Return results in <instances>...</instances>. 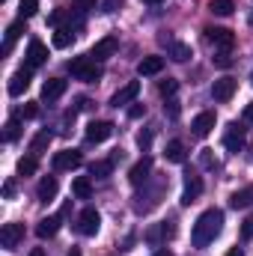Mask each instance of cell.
Masks as SVG:
<instances>
[{"label": "cell", "mask_w": 253, "mask_h": 256, "mask_svg": "<svg viewBox=\"0 0 253 256\" xmlns=\"http://www.w3.org/2000/svg\"><path fill=\"white\" fill-rule=\"evenodd\" d=\"M68 256H80V250H72V254H68Z\"/></svg>", "instance_id": "obj_47"}, {"label": "cell", "mask_w": 253, "mask_h": 256, "mask_svg": "<svg viewBox=\"0 0 253 256\" xmlns=\"http://www.w3.org/2000/svg\"><path fill=\"white\" fill-rule=\"evenodd\" d=\"M21 33H24V18H21V21H15V24H9V27H6V39H3V57H6V54H9V51H12V45H15V39H18V36H21Z\"/></svg>", "instance_id": "obj_23"}, {"label": "cell", "mask_w": 253, "mask_h": 256, "mask_svg": "<svg viewBox=\"0 0 253 256\" xmlns=\"http://www.w3.org/2000/svg\"><path fill=\"white\" fill-rule=\"evenodd\" d=\"M30 78H33V68H30V66L18 68V72L9 78V86H6V90H9V96H21V92L30 86Z\"/></svg>", "instance_id": "obj_12"}, {"label": "cell", "mask_w": 253, "mask_h": 256, "mask_svg": "<svg viewBox=\"0 0 253 256\" xmlns=\"http://www.w3.org/2000/svg\"><path fill=\"white\" fill-rule=\"evenodd\" d=\"M152 256H170V250H155Z\"/></svg>", "instance_id": "obj_46"}, {"label": "cell", "mask_w": 253, "mask_h": 256, "mask_svg": "<svg viewBox=\"0 0 253 256\" xmlns=\"http://www.w3.org/2000/svg\"><path fill=\"white\" fill-rule=\"evenodd\" d=\"M45 60H48V48H45L39 39H33V42L27 45V66H30V68H39Z\"/></svg>", "instance_id": "obj_18"}, {"label": "cell", "mask_w": 253, "mask_h": 256, "mask_svg": "<svg viewBox=\"0 0 253 256\" xmlns=\"http://www.w3.org/2000/svg\"><path fill=\"white\" fill-rule=\"evenodd\" d=\"M200 194H202V179L196 176V173H188L185 176V191H182V206H190V202H196L200 200Z\"/></svg>", "instance_id": "obj_10"}, {"label": "cell", "mask_w": 253, "mask_h": 256, "mask_svg": "<svg viewBox=\"0 0 253 256\" xmlns=\"http://www.w3.org/2000/svg\"><path fill=\"white\" fill-rule=\"evenodd\" d=\"M36 170H39L36 155H27V158H21V161H18V176H33Z\"/></svg>", "instance_id": "obj_29"}, {"label": "cell", "mask_w": 253, "mask_h": 256, "mask_svg": "<svg viewBox=\"0 0 253 256\" xmlns=\"http://www.w3.org/2000/svg\"><path fill=\"white\" fill-rule=\"evenodd\" d=\"M137 92H140V84H137V80H128L122 90H116V92H114L110 104H114V108H126V104H131V102L137 98Z\"/></svg>", "instance_id": "obj_15"}, {"label": "cell", "mask_w": 253, "mask_h": 256, "mask_svg": "<svg viewBox=\"0 0 253 256\" xmlns=\"http://www.w3.org/2000/svg\"><path fill=\"white\" fill-rule=\"evenodd\" d=\"M36 116H39V104H36V102H30V104L24 108V120H36Z\"/></svg>", "instance_id": "obj_39"}, {"label": "cell", "mask_w": 253, "mask_h": 256, "mask_svg": "<svg viewBox=\"0 0 253 256\" xmlns=\"http://www.w3.org/2000/svg\"><path fill=\"white\" fill-rule=\"evenodd\" d=\"M30 256H45V250H42V248H33V250H30Z\"/></svg>", "instance_id": "obj_45"}, {"label": "cell", "mask_w": 253, "mask_h": 256, "mask_svg": "<svg viewBox=\"0 0 253 256\" xmlns=\"http://www.w3.org/2000/svg\"><path fill=\"white\" fill-rule=\"evenodd\" d=\"M161 68H164V57H143L140 63H137V74H143V78H149V74H161Z\"/></svg>", "instance_id": "obj_21"}, {"label": "cell", "mask_w": 253, "mask_h": 256, "mask_svg": "<svg viewBox=\"0 0 253 256\" xmlns=\"http://www.w3.org/2000/svg\"><path fill=\"white\" fill-rule=\"evenodd\" d=\"M164 155H167V161H173V164H182V161H185V143H182V140H170Z\"/></svg>", "instance_id": "obj_26"}, {"label": "cell", "mask_w": 253, "mask_h": 256, "mask_svg": "<svg viewBox=\"0 0 253 256\" xmlns=\"http://www.w3.org/2000/svg\"><path fill=\"white\" fill-rule=\"evenodd\" d=\"M232 9H236L232 0H212L208 3V12H214V15H230Z\"/></svg>", "instance_id": "obj_31"}, {"label": "cell", "mask_w": 253, "mask_h": 256, "mask_svg": "<svg viewBox=\"0 0 253 256\" xmlns=\"http://www.w3.org/2000/svg\"><path fill=\"white\" fill-rule=\"evenodd\" d=\"M57 191H60L57 179H54V176H45V179L39 182V188H36V196H39L42 202H51V200L57 196Z\"/></svg>", "instance_id": "obj_22"}, {"label": "cell", "mask_w": 253, "mask_h": 256, "mask_svg": "<svg viewBox=\"0 0 253 256\" xmlns=\"http://www.w3.org/2000/svg\"><path fill=\"white\" fill-rule=\"evenodd\" d=\"M60 214H51V218H42L39 220V226H36V236L39 238H54L57 236V230H60Z\"/></svg>", "instance_id": "obj_20"}, {"label": "cell", "mask_w": 253, "mask_h": 256, "mask_svg": "<svg viewBox=\"0 0 253 256\" xmlns=\"http://www.w3.org/2000/svg\"><path fill=\"white\" fill-rule=\"evenodd\" d=\"M128 116H131V120H140V116H146V108H143V104H131V108H128Z\"/></svg>", "instance_id": "obj_40"}, {"label": "cell", "mask_w": 253, "mask_h": 256, "mask_svg": "<svg viewBox=\"0 0 253 256\" xmlns=\"http://www.w3.org/2000/svg\"><path fill=\"white\" fill-rule=\"evenodd\" d=\"M214 122H218V116H214V110H202L196 120H194V137H208L212 134V128H214Z\"/></svg>", "instance_id": "obj_16"}, {"label": "cell", "mask_w": 253, "mask_h": 256, "mask_svg": "<svg viewBox=\"0 0 253 256\" xmlns=\"http://www.w3.org/2000/svg\"><path fill=\"white\" fill-rule=\"evenodd\" d=\"M250 24H253V15H250Z\"/></svg>", "instance_id": "obj_49"}, {"label": "cell", "mask_w": 253, "mask_h": 256, "mask_svg": "<svg viewBox=\"0 0 253 256\" xmlns=\"http://www.w3.org/2000/svg\"><path fill=\"white\" fill-rule=\"evenodd\" d=\"M236 86H238V80H232V78H220V80H214V86H212V98L214 102H230L232 96H236Z\"/></svg>", "instance_id": "obj_13"}, {"label": "cell", "mask_w": 253, "mask_h": 256, "mask_svg": "<svg viewBox=\"0 0 253 256\" xmlns=\"http://www.w3.org/2000/svg\"><path fill=\"white\" fill-rule=\"evenodd\" d=\"M164 114H167L170 120H179V114H182L179 102H176V98H167V104H164Z\"/></svg>", "instance_id": "obj_35"}, {"label": "cell", "mask_w": 253, "mask_h": 256, "mask_svg": "<svg viewBox=\"0 0 253 256\" xmlns=\"http://www.w3.org/2000/svg\"><path fill=\"white\" fill-rule=\"evenodd\" d=\"M66 86H68V84H66L63 78H51V80H45V86H42V102H48V104L57 102V98L66 92Z\"/></svg>", "instance_id": "obj_17"}, {"label": "cell", "mask_w": 253, "mask_h": 256, "mask_svg": "<svg viewBox=\"0 0 253 256\" xmlns=\"http://www.w3.org/2000/svg\"><path fill=\"white\" fill-rule=\"evenodd\" d=\"M161 42L167 45V51H170V57H173L176 63L190 60V45H185V42H173V39H167V36H161Z\"/></svg>", "instance_id": "obj_19"}, {"label": "cell", "mask_w": 253, "mask_h": 256, "mask_svg": "<svg viewBox=\"0 0 253 256\" xmlns=\"http://www.w3.org/2000/svg\"><path fill=\"white\" fill-rule=\"evenodd\" d=\"M15 196V179H6L3 182V200H12Z\"/></svg>", "instance_id": "obj_38"}, {"label": "cell", "mask_w": 253, "mask_h": 256, "mask_svg": "<svg viewBox=\"0 0 253 256\" xmlns=\"http://www.w3.org/2000/svg\"><path fill=\"white\" fill-rule=\"evenodd\" d=\"M90 9H96V0H78V3H74V12H78V15H84V12H90Z\"/></svg>", "instance_id": "obj_37"}, {"label": "cell", "mask_w": 253, "mask_h": 256, "mask_svg": "<svg viewBox=\"0 0 253 256\" xmlns=\"http://www.w3.org/2000/svg\"><path fill=\"white\" fill-rule=\"evenodd\" d=\"M140 188H143V191L134 196V212H140V214H143V212H152V208L158 206V196H161L164 188H167V179H158L155 185H152V179H149V182H146V185H140Z\"/></svg>", "instance_id": "obj_2"}, {"label": "cell", "mask_w": 253, "mask_h": 256, "mask_svg": "<svg viewBox=\"0 0 253 256\" xmlns=\"http://www.w3.org/2000/svg\"><path fill=\"white\" fill-rule=\"evenodd\" d=\"M152 179V158L149 155H143L131 170H128V182L134 185V188H140V185H146Z\"/></svg>", "instance_id": "obj_6"}, {"label": "cell", "mask_w": 253, "mask_h": 256, "mask_svg": "<svg viewBox=\"0 0 253 256\" xmlns=\"http://www.w3.org/2000/svg\"><path fill=\"white\" fill-rule=\"evenodd\" d=\"M68 72L78 78V80H86V84H96V80H102V66L96 63V60H90V57H78V60H72L68 63Z\"/></svg>", "instance_id": "obj_3"}, {"label": "cell", "mask_w": 253, "mask_h": 256, "mask_svg": "<svg viewBox=\"0 0 253 256\" xmlns=\"http://www.w3.org/2000/svg\"><path fill=\"white\" fill-rule=\"evenodd\" d=\"M137 143H140V149H149V143H152V134H149V131H140V134H137Z\"/></svg>", "instance_id": "obj_41"}, {"label": "cell", "mask_w": 253, "mask_h": 256, "mask_svg": "<svg viewBox=\"0 0 253 256\" xmlns=\"http://www.w3.org/2000/svg\"><path fill=\"white\" fill-rule=\"evenodd\" d=\"M206 33H208V39H212V45H214V48H220V51H232L236 36H232L226 27H208Z\"/></svg>", "instance_id": "obj_11"}, {"label": "cell", "mask_w": 253, "mask_h": 256, "mask_svg": "<svg viewBox=\"0 0 253 256\" xmlns=\"http://www.w3.org/2000/svg\"><path fill=\"white\" fill-rule=\"evenodd\" d=\"M224 146H226V152H242L244 146H248V134H244V128L238 126V122H230L226 131H224Z\"/></svg>", "instance_id": "obj_4"}, {"label": "cell", "mask_w": 253, "mask_h": 256, "mask_svg": "<svg viewBox=\"0 0 253 256\" xmlns=\"http://www.w3.org/2000/svg\"><path fill=\"white\" fill-rule=\"evenodd\" d=\"M242 238H244V242H253V214L242 220Z\"/></svg>", "instance_id": "obj_36"}, {"label": "cell", "mask_w": 253, "mask_h": 256, "mask_svg": "<svg viewBox=\"0 0 253 256\" xmlns=\"http://www.w3.org/2000/svg\"><path fill=\"white\" fill-rule=\"evenodd\" d=\"M72 194H74L78 200H90V194H92V182H90L86 176H78V179L72 182Z\"/></svg>", "instance_id": "obj_27"}, {"label": "cell", "mask_w": 253, "mask_h": 256, "mask_svg": "<svg viewBox=\"0 0 253 256\" xmlns=\"http://www.w3.org/2000/svg\"><path fill=\"white\" fill-rule=\"evenodd\" d=\"M226 256H244V250H242V248H232V250H230Z\"/></svg>", "instance_id": "obj_44"}, {"label": "cell", "mask_w": 253, "mask_h": 256, "mask_svg": "<svg viewBox=\"0 0 253 256\" xmlns=\"http://www.w3.org/2000/svg\"><path fill=\"white\" fill-rule=\"evenodd\" d=\"M80 164H84V158H80V152H78V149H63V152H57V155H54V170H57V173L78 170Z\"/></svg>", "instance_id": "obj_9"}, {"label": "cell", "mask_w": 253, "mask_h": 256, "mask_svg": "<svg viewBox=\"0 0 253 256\" xmlns=\"http://www.w3.org/2000/svg\"><path fill=\"white\" fill-rule=\"evenodd\" d=\"M98 226H102V214H98L92 206H86V208L80 212V218H78V232H80V236H96Z\"/></svg>", "instance_id": "obj_7"}, {"label": "cell", "mask_w": 253, "mask_h": 256, "mask_svg": "<svg viewBox=\"0 0 253 256\" xmlns=\"http://www.w3.org/2000/svg\"><path fill=\"white\" fill-rule=\"evenodd\" d=\"M39 12V0H21V18H33Z\"/></svg>", "instance_id": "obj_34"}, {"label": "cell", "mask_w": 253, "mask_h": 256, "mask_svg": "<svg viewBox=\"0 0 253 256\" xmlns=\"http://www.w3.org/2000/svg\"><path fill=\"white\" fill-rule=\"evenodd\" d=\"M214 63H218V66H224V68H226V66L232 63V60H230V51H220V54H218V60H214Z\"/></svg>", "instance_id": "obj_43"}, {"label": "cell", "mask_w": 253, "mask_h": 256, "mask_svg": "<svg viewBox=\"0 0 253 256\" xmlns=\"http://www.w3.org/2000/svg\"><path fill=\"white\" fill-rule=\"evenodd\" d=\"M51 140H54V134H51L48 128H42V131H39V134L30 140V152H33V155H42V152L51 146Z\"/></svg>", "instance_id": "obj_24"}, {"label": "cell", "mask_w": 253, "mask_h": 256, "mask_svg": "<svg viewBox=\"0 0 253 256\" xmlns=\"http://www.w3.org/2000/svg\"><path fill=\"white\" fill-rule=\"evenodd\" d=\"M176 90H179V80H173V78H167V80H161V84H158V92H161L164 98H173V96H176Z\"/></svg>", "instance_id": "obj_33"}, {"label": "cell", "mask_w": 253, "mask_h": 256, "mask_svg": "<svg viewBox=\"0 0 253 256\" xmlns=\"http://www.w3.org/2000/svg\"><path fill=\"white\" fill-rule=\"evenodd\" d=\"M110 134H114V122H108V120H98V122L86 126V140L90 143H104Z\"/></svg>", "instance_id": "obj_14"}, {"label": "cell", "mask_w": 253, "mask_h": 256, "mask_svg": "<svg viewBox=\"0 0 253 256\" xmlns=\"http://www.w3.org/2000/svg\"><path fill=\"white\" fill-rule=\"evenodd\" d=\"M230 206H232V208H250L253 206V185H248V188H242V191L232 194V196H230Z\"/></svg>", "instance_id": "obj_25"}, {"label": "cell", "mask_w": 253, "mask_h": 256, "mask_svg": "<svg viewBox=\"0 0 253 256\" xmlns=\"http://www.w3.org/2000/svg\"><path fill=\"white\" fill-rule=\"evenodd\" d=\"M116 48H120V39L116 36H104V39H98L92 48H90V60H96V63H102V60H110L114 54H116Z\"/></svg>", "instance_id": "obj_5"}, {"label": "cell", "mask_w": 253, "mask_h": 256, "mask_svg": "<svg viewBox=\"0 0 253 256\" xmlns=\"http://www.w3.org/2000/svg\"><path fill=\"white\" fill-rule=\"evenodd\" d=\"M110 173H114V161H92L90 164V176H96V179H104Z\"/></svg>", "instance_id": "obj_28"}, {"label": "cell", "mask_w": 253, "mask_h": 256, "mask_svg": "<svg viewBox=\"0 0 253 256\" xmlns=\"http://www.w3.org/2000/svg\"><path fill=\"white\" fill-rule=\"evenodd\" d=\"M143 3H161V0H143Z\"/></svg>", "instance_id": "obj_48"}, {"label": "cell", "mask_w": 253, "mask_h": 256, "mask_svg": "<svg viewBox=\"0 0 253 256\" xmlns=\"http://www.w3.org/2000/svg\"><path fill=\"white\" fill-rule=\"evenodd\" d=\"M220 230H224V212L220 208H208V212H202L196 218L194 232H190V242L196 248H206V244H212L220 236Z\"/></svg>", "instance_id": "obj_1"}, {"label": "cell", "mask_w": 253, "mask_h": 256, "mask_svg": "<svg viewBox=\"0 0 253 256\" xmlns=\"http://www.w3.org/2000/svg\"><path fill=\"white\" fill-rule=\"evenodd\" d=\"M250 80H253V78H250Z\"/></svg>", "instance_id": "obj_50"}, {"label": "cell", "mask_w": 253, "mask_h": 256, "mask_svg": "<svg viewBox=\"0 0 253 256\" xmlns=\"http://www.w3.org/2000/svg\"><path fill=\"white\" fill-rule=\"evenodd\" d=\"M18 134H21V120H18V116H12V120L6 122L3 140H6V143H12V140H18Z\"/></svg>", "instance_id": "obj_30"}, {"label": "cell", "mask_w": 253, "mask_h": 256, "mask_svg": "<svg viewBox=\"0 0 253 256\" xmlns=\"http://www.w3.org/2000/svg\"><path fill=\"white\" fill-rule=\"evenodd\" d=\"M72 39H74V36H72V30H68V27H60V30L54 33V48H68V45H72Z\"/></svg>", "instance_id": "obj_32"}, {"label": "cell", "mask_w": 253, "mask_h": 256, "mask_svg": "<svg viewBox=\"0 0 253 256\" xmlns=\"http://www.w3.org/2000/svg\"><path fill=\"white\" fill-rule=\"evenodd\" d=\"M24 242V226L21 224H3L0 230V248L3 250H15Z\"/></svg>", "instance_id": "obj_8"}, {"label": "cell", "mask_w": 253, "mask_h": 256, "mask_svg": "<svg viewBox=\"0 0 253 256\" xmlns=\"http://www.w3.org/2000/svg\"><path fill=\"white\" fill-rule=\"evenodd\" d=\"M242 120H244V126H253V102H250V104H244V110H242Z\"/></svg>", "instance_id": "obj_42"}]
</instances>
